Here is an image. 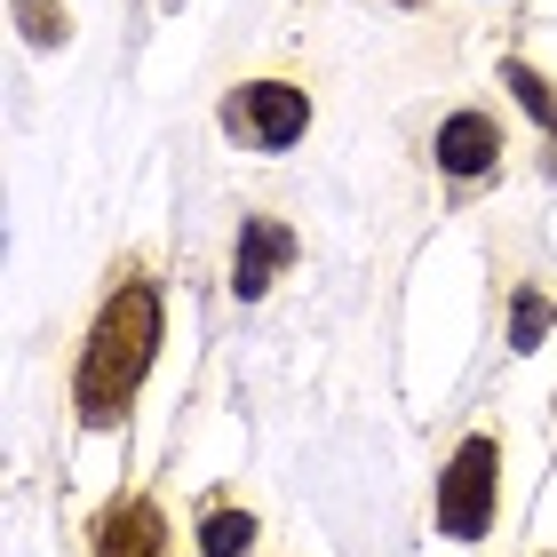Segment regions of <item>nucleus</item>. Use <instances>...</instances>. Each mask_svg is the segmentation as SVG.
Returning a JSON list of instances; mask_svg holds the SVG:
<instances>
[{
	"label": "nucleus",
	"instance_id": "nucleus-9",
	"mask_svg": "<svg viewBox=\"0 0 557 557\" xmlns=\"http://www.w3.org/2000/svg\"><path fill=\"white\" fill-rule=\"evenodd\" d=\"M525 557H557V542H542V549H525Z\"/></svg>",
	"mask_w": 557,
	"mask_h": 557
},
{
	"label": "nucleus",
	"instance_id": "nucleus-6",
	"mask_svg": "<svg viewBox=\"0 0 557 557\" xmlns=\"http://www.w3.org/2000/svg\"><path fill=\"white\" fill-rule=\"evenodd\" d=\"M287 256H295V239L278 232L271 215H247V239H239V278H232V287H239V295H263V287H271V271L287 263Z\"/></svg>",
	"mask_w": 557,
	"mask_h": 557
},
{
	"label": "nucleus",
	"instance_id": "nucleus-2",
	"mask_svg": "<svg viewBox=\"0 0 557 557\" xmlns=\"http://www.w3.org/2000/svg\"><path fill=\"white\" fill-rule=\"evenodd\" d=\"M494 502H502V446L494 430H470L454 446V462L438 470V525L454 542H478L494 525Z\"/></svg>",
	"mask_w": 557,
	"mask_h": 557
},
{
	"label": "nucleus",
	"instance_id": "nucleus-10",
	"mask_svg": "<svg viewBox=\"0 0 557 557\" xmlns=\"http://www.w3.org/2000/svg\"><path fill=\"white\" fill-rule=\"evenodd\" d=\"M398 9H422V0H398Z\"/></svg>",
	"mask_w": 557,
	"mask_h": 557
},
{
	"label": "nucleus",
	"instance_id": "nucleus-3",
	"mask_svg": "<svg viewBox=\"0 0 557 557\" xmlns=\"http://www.w3.org/2000/svg\"><path fill=\"white\" fill-rule=\"evenodd\" d=\"M302 128H311V96L295 81H247L232 96V136H247L256 151H287Z\"/></svg>",
	"mask_w": 557,
	"mask_h": 557
},
{
	"label": "nucleus",
	"instance_id": "nucleus-8",
	"mask_svg": "<svg viewBox=\"0 0 557 557\" xmlns=\"http://www.w3.org/2000/svg\"><path fill=\"white\" fill-rule=\"evenodd\" d=\"M542 326H549V302H542V295H525V302H518V350H534V343H542Z\"/></svg>",
	"mask_w": 557,
	"mask_h": 557
},
{
	"label": "nucleus",
	"instance_id": "nucleus-7",
	"mask_svg": "<svg viewBox=\"0 0 557 557\" xmlns=\"http://www.w3.org/2000/svg\"><path fill=\"white\" fill-rule=\"evenodd\" d=\"M247 542H256V518L247 510H208V525H199V557H239Z\"/></svg>",
	"mask_w": 557,
	"mask_h": 557
},
{
	"label": "nucleus",
	"instance_id": "nucleus-5",
	"mask_svg": "<svg viewBox=\"0 0 557 557\" xmlns=\"http://www.w3.org/2000/svg\"><path fill=\"white\" fill-rule=\"evenodd\" d=\"M430 151H438V168L446 175H486L494 160H502V128L486 112H454V120H438V136H430Z\"/></svg>",
	"mask_w": 557,
	"mask_h": 557
},
{
	"label": "nucleus",
	"instance_id": "nucleus-4",
	"mask_svg": "<svg viewBox=\"0 0 557 557\" xmlns=\"http://www.w3.org/2000/svg\"><path fill=\"white\" fill-rule=\"evenodd\" d=\"M88 557H168V518L151 494H112L88 525Z\"/></svg>",
	"mask_w": 557,
	"mask_h": 557
},
{
	"label": "nucleus",
	"instance_id": "nucleus-1",
	"mask_svg": "<svg viewBox=\"0 0 557 557\" xmlns=\"http://www.w3.org/2000/svg\"><path fill=\"white\" fill-rule=\"evenodd\" d=\"M151 350H160V287L144 271H128L120 287L96 302V326L81 343V367H72V414H81L88 438L128 422V398L144 383Z\"/></svg>",
	"mask_w": 557,
	"mask_h": 557
}]
</instances>
